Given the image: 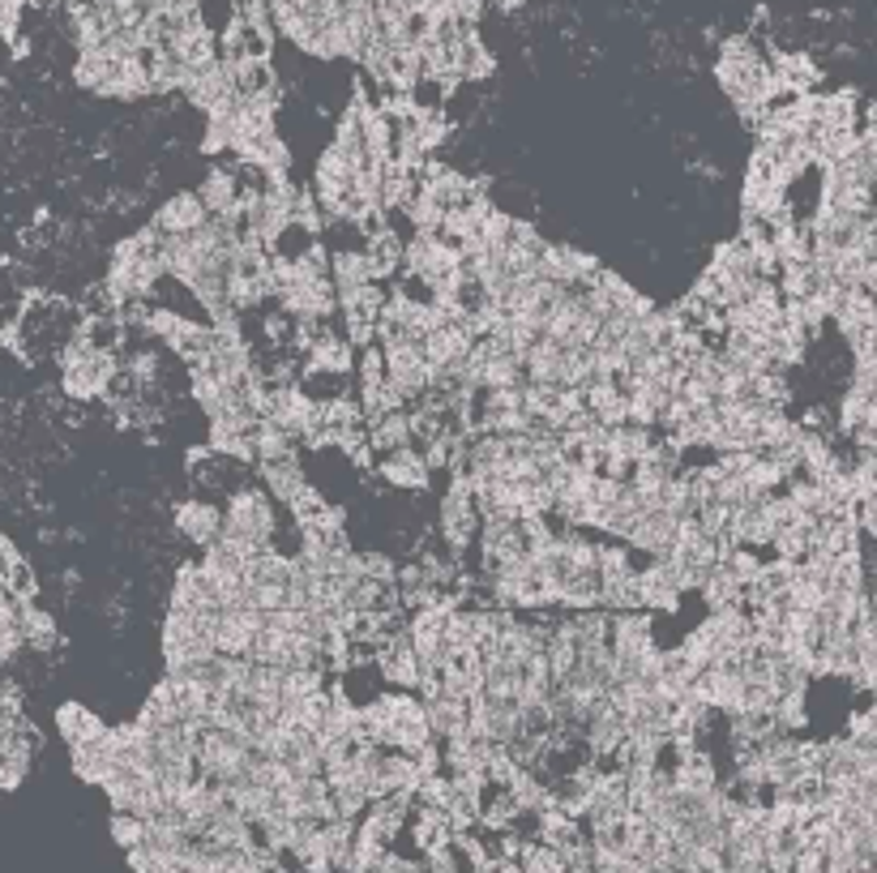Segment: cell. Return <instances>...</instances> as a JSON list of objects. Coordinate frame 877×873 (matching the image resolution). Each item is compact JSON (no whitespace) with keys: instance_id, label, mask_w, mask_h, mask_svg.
<instances>
[{"instance_id":"obj_1","label":"cell","mask_w":877,"mask_h":873,"mask_svg":"<svg viewBox=\"0 0 877 873\" xmlns=\"http://www.w3.org/2000/svg\"><path fill=\"white\" fill-rule=\"evenodd\" d=\"M223 531L253 535V540H270V535H275V506H270V493H266V488H236V493L227 497V510H223Z\"/></svg>"},{"instance_id":"obj_2","label":"cell","mask_w":877,"mask_h":873,"mask_svg":"<svg viewBox=\"0 0 877 873\" xmlns=\"http://www.w3.org/2000/svg\"><path fill=\"white\" fill-rule=\"evenodd\" d=\"M198 201L206 206V214H210V219H223L227 228H236V201H240V172H236V163H232V167L214 163V167H210V172L201 176Z\"/></svg>"},{"instance_id":"obj_3","label":"cell","mask_w":877,"mask_h":873,"mask_svg":"<svg viewBox=\"0 0 877 873\" xmlns=\"http://www.w3.org/2000/svg\"><path fill=\"white\" fill-rule=\"evenodd\" d=\"M171 527H176L180 540H189V544H198V549H210V544L219 540V531H223V510L210 506V501H201V497H189V501L176 506Z\"/></svg>"},{"instance_id":"obj_4","label":"cell","mask_w":877,"mask_h":873,"mask_svg":"<svg viewBox=\"0 0 877 873\" xmlns=\"http://www.w3.org/2000/svg\"><path fill=\"white\" fill-rule=\"evenodd\" d=\"M476 347V334L458 321V325H437V330H429L424 339H420V352H424V364L441 373V368H449L454 360H463L467 352Z\"/></svg>"},{"instance_id":"obj_5","label":"cell","mask_w":877,"mask_h":873,"mask_svg":"<svg viewBox=\"0 0 877 873\" xmlns=\"http://www.w3.org/2000/svg\"><path fill=\"white\" fill-rule=\"evenodd\" d=\"M770 74L784 86V95H809L822 81V65L809 52H775L770 56Z\"/></svg>"},{"instance_id":"obj_6","label":"cell","mask_w":877,"mask_h":873,"mask_svg":"<svg viewBox=\"0 0 877 873\" xmlns=\"http://www.w3.org/2000/svg\"><path fill=\"white\" fill-rule=\"evenodd\" d=\"M381 479L395 484V488H407V493H424L433 484V472H429V463L420 458L415 445H402V450H390L381 458Z\"/></svg>"},{"instance_id":"obj_7","label":"cell","mask_w":877,"mask_h":873,"mask_svg":"<svg viewBox=\"0 0 877 873\" xmlns=\"http://www.w3.org/2000/svg\"><path fill=\"white\" fill-rule=\"evenodd\" d=\"M377 668H381V676L390 681V685H399V689H407V694H415V685H420V655L411 651V642L407 638H390L381 651H377Z\"/></svg>"},{"instance_id":"obj_8","label":"cell","mask_w":877,"mask_h":873,"mask_svg":"<svg viewBox=\"0 0 877 873\" xmlns=\"http://www.w3.org/2000/svg\"><path fill=\"white\" fill-rule=\"evenodd\" d=\"M206 219H210V214H206V206L198 201V194H176V198H167L159 206L155 232H159V236H185V232H198Z\"/></svg>"},{"instance_id":"obj_9","label":"cell","mask_w":877,"mask_h":873,"mask_svg":"<svg viewBox=\"0 0 877 873\" xmlns=\"http://www.w3.org/2000/svg\"><path fill=\"white\" fill-rule=\"evenodd\" d=\"M95 95H99V99H146V95H155V90H151L146 56H124L116 69H112V78L103 81Z\"/></svg>"},{"instance_id":"obj_10","label":"cell","mask_w":877,"mask_h":873,"mask_svg":"<svg viewBox=\"0 0 877 873\" xmlns=\"http://www.w3.org/2000/svg\"><path fill=\"white\" fill-rule=\"evenodd\" d=\"M120 60H124V56L112 52L108 43H99V47H81L78 60H74V86L86 90V95H95L103 81L112 78V69H116Z\"/></svg>"},{"instance_id":"obj_11","label":"cell","mask_w":877,"mask_h":873,"mask_svg":"<svg viewBox=\"0 0 877 873\" xmlns=\"http://www.w3.org/2000/svg\"><path fill=\"white\" fill-rule=\"evenodd\" d=\"M582 407H587V416L599 420L603 429H621V424H625V390H621L617 382H591V386L582 390Z\"/></svg>"},{"instance_id":"obj_12","label":"cell","mask_w":877,"mask_h":873,"mask_svg":"<svg viewBox=\"0 0 877 873\" xmlns=\"http://www.w3.org/2000/svg\"><path fill=\"white\" fill-rule=\"evenodd\" d=\"M359 137H364V159L381 163V167L395 159V124L377 103L359 117Z\"/></svg>"},{"instance_id":"obj_13","label":"cell","mask_w":877,"mask_h":873,"mask_svg":"<svg viewBox=\"0 0 877 873\" xmlns=\"http://www.w3.org/2000/svg\"><path fill=\"white\" fill-rule=\"evenodd\" d=\"M22 642L26 651H56L60 647V621L52 608H40V604H22Z\"/></svg>"},{"instance_id":"obj_14","label":"cell","mask_w":877,"mask_h":873,"mask_svg":"<svg viewBox=\"0 0 877 873\" xmlns=\"http://www.w3.org/2000/svg\"><path fill=\"white\" fill-rule=\"evenodd\" d=\"M52 723H56V732H60V741L65 745H78V741H95V737H103V719L95 711H86L81 703H60L56 715H52Z\"/></svg>"},{"instance_id":"obj_15","label":"cell","mask_w":877,"mask_h":873,"mask_svg":"<svg viewBox=\"0 0 877 873\" xmlns=\"http://www.w3.org/2000/svg\"><path fill=\"white\" fill-rule=\"evenodd\" d=\"M861 103H856V90L843 86V90H831V95H818V117H813V129H861Z\"/></svg>"},{"instance_id":"obj_16","label":"cell","mask_w":877,"mask_h":873,"mask_svg":"<svg viewBox=\"0 0 877 873\" xmlns=\"http://www.w3.org/2000/svg\"><path fill=\"white\" fill-rule=\"evenodd\" d=\"M415 441V424H411V411L402 407V411H386L381 420H373L368 424V445H373V454L381 450V454H390V450H402V445H411Z\"/></svg>"},{"instance_id":"obj_17","label":"cell","mask_w":877,"mask_h":873,"mask_svg":"<svg viewBox=\"0 0 877 873\" xmlns=\"http://www.w3.org/2000/svg\"><path fill=\"white\" fill-rule=\"evenodd\" d=\"M424 715H429V728H433V737L441 741H454V737H463V732H471V723H467V703H458V698H424Z\"/></svg>"},{"instance_id":"obj_18","label":"cell","mask_w":877,"mask_h":873,"mask_svg":"<svg viewBox=\"0 0 877 873\" xmlns=\"http://www.w3.org/2000/svg\"><path fill=\"white\" fill-rule=\"evenodd\" d=\"M253 450H257V463H282V458H296V436L275 420H257L253 424Z\"/></svg>"},{"instance_id":"obj_19","label":"cell","mask_w":877,"mask_h":873,"mask_svg":"<svg viewBox=\"0 0 877 873\" xmlns=\"http://www.w3.org/2000/svg\"><path fill=\"white\" fill-rule=\"evenodd\" d=\"M262 479H266V493H270V501H291L304 484H309V476L300 472V463L296 458H282V463H262Z\"/></svg>"},{"instance_id":"obj_20","label":"cell","mask_w":877,"mask_h":873,"mask_svg":"<svg viewBox=\"0 0 877 873\" xmlns=\"http://www.w3.org/2000/svg\"><path fill=\"white\" fill-rule=\"evenodd\" d=\"M330 283H334V291H356L364 283H373V270H368L364 248H359V253H334V257H330Z\"/></svg>"},{"instance_id":"obj_21","label":"cell","mask_w":877,"mask_h":873,"mask_svg":"<svg viewBox=\"0 0 877 873\" xmlns=\"http://www.w3.org/2000/svg\"><path fill=\"white\" fill-rule=\"evenodd\" d=\"M698 596L711 604V612L715 608H732V604H745V587L723 570V565H715V570H707V578H702V587H698Z\"/></svg>"},{"instance_id":"obj_22","label":"cell","mask_w":877,"mask_h":873,"mask_svg":"<svg viewBox=\"0 0 877 873\" xmlns=\"http://www.w3.org/2000/svg\"><path fill=\"white\" fill-rule=\"evenodd\" d=\"M325 689V676L321 668H282L279 676V698L282 703H300V698H313Z\"/></svg>"},{"instance_id":"obj_23","label":"cell","mask_w":877,"mask_h":873,"mask_svg":"<svg viewBox=\"0 0 877 873\" xmlns=\"http://www.w3.org/2000/svg\"><path fill=\"white\" fill-rule=\"evenodd\" d=\"M193 402H198L206 416H214V411L227 407V386L210 368H201V364H193Z\"/></svg>"},{"instance_id":"obj_24","label":"cell","mask_w":877,"mask_h":873,"mask_svg":"<svg viewBox=\"0 0 877 873\" xmlns=\"http://www.w3.org/2000/svg\"><path fill=\"white\" fill-rule=\"evenodd\" d=\"M519 870L522 873H560V852L548 848L544 839H526L519 852Z\"/></svg>"},{"instance_id":"obj_25","label":"cell","mask_w":877,"mask_h":873,"mask_svg":"<svg viewBox=\"0 0 877 873\" xmlns=\"http://www.w3.org/2000/svg\"><path fill=\"white\" fill-rule=\"evenodd\" d=\"M402 214L411 219V228H415V232H441V214H445V210H441L437 201L420 189L415 198L402 206Z\"/></svg>"},{"instance_id":"obj_26","label":"cell","mask_w":877,"mask_h":873,"mask_svg":"<svg viewBox=\"0 0 877 873\" xmlns=\"http://www.w3.org/2000/svg\"><path fill=\"white\" fill-rule=\"evenodd\" d=\"M869 402H874V398L861 395V390L852 386V390L843 395V402H839V433H847V436L856 433V429L869 420Z\"/></svg>"},{"instance_id":"obj_27","label":"cell","mask_w":877,"mask_h":873,"mask_svg":"<svg viewBox=\"0 0 877 873\" xmlns=\"http://www.w3.org/2000/svg\"><path fill=\"white\" fill-rule=\"evenodd\" d=\"M236 146V129H232V117L206 120V137H201V155H232Z\"/></svg>"},{"instance_id":"obj_28","label":"cell","mask_w":877,"mask_h":873,"mask_svg":"<svg viewBox=\"0 0 877 873\" xmlns=\"http://www.w3.org/2000/svg\"><path fill=\"white\" fill-rule=\"evenodd\" d=\"M112 839H116V848L133 852V848L146 843V822H142L137 814H120V809H112Z\"/></svg>"},{"instance_id":"obj_29","label":"cell","mask_w":877,"mask_h":873,"mask_svg":"<svg viewBox=\"0 0 877 873\" xmlns=\"http://www.w3.org/2000/svg\"><path fill=\"white\" fill-rule=\"evenodd\" d=\"M359 565H364V578L377 583V587H395V578H399L395 556L386 553H359Z\"/></svg>"},{"instance_id":"obj_30","label":"cell","mask_w":877,"mask_h":873,"mask_svg":"<svg viewBox=\"0 0 877 873\" xmlns=\"http://www.w3.org/2000/svg\"><path fill=\"white\" fill-rule=\"evenodd\" d=\"M22 18H26V9L18 4V0H0V40L13 43L22 35Z\"/></svg>"},{"instance_id":"obj_31","label":"cell","mask_w":877,"mask_h":873,"mask_svg":"<svg viewBox=\"0 0 877 873\" xmlns=\"http://www.w3.org/2000/svg\"><path fill=\"white\" fill-rule=\"evenodd\" d=\"M852 386H856L861 395L877 398V356L856 360V373H852Z\"/></svg>"},{"instance_id":"obj_32","label":"cell","mask_w":877,"mask_h":873,"mask_svg":"<svg viewBox=\"0 0 877 873\" xmlns=\"http://www.w3.org/2000/svg\"><path fill=\"white\" fill-rule=\"evenodd\" d=\"M492 9H501V13H519V9H526L531 0H488Z\"/></svg>"}]
</instances>
